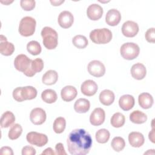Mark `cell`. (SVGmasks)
<instances>
[{"instance_id": "cell-23", "label": "cell", "mask_w": 155, "mask_h": 155, "mask_svg": "<svg viewBox=\"0 0 155 155\" xmlns=\"http://www.w3.org/2000/svg\"><path fill=\"white\" fill-rule=\"evenodd\" d=\"M138 102L142 108L148 109L152 107L154 103V99L150 93H142L139 95Z\"/></svg>"}, {"instance_id": "cell-25", "label": "cell", "mask_w": 155, "mask_h": 155, "mask_svg": "<svg viewBox=\"0 0 155 155\" xmlns=\"http://www.w3.org/2000/svg\"><path fill=\"white\" fill-rule=\"evenodd\" d=\"M58 79V73L53 70L47 71L42 78V82L47 85H51L54 84Z\"/></svg>"}, {"instance_id": "cell-32", "label": "cell", "mask_w": 155, "mask_h": 155, "mask_svg": "<svg viewBox=\"0 0 155 155\" xmlns=\"http://www.w3.org/2000/svg\"><path fill=\"white\" fill-rule=\"evenodd\" d=\"M22 133V128L19 124H13L8 133V138L11 140H15L19 137Z\"/></svg>"}, {"instance_id": "cell-9", "label": "cell", "mask_w": 155, "mask_h": 155, "mask_svg": "<svg viewBox=\"0 0 155 155\" xmlns=\"http://www.w3.org/2000/svg\"><path fill=\"white\" fill-rule=\"evenodd\" d=\"M88 73L97 78L104 76L105 73V67L104 64L97 60H93L90 62L87 66Z\"/></svg>"}, {"instance_id": "cell-40", "label": "cell", "mask_w": 155, "mask_h": 155, "mask_svg": "<svg viewBox=\"0 0 155 155\" xmlns=\"http://www.w3.org/2000/svg\"><path fill=\"white\" fill-rule=\"evenodd\" d=\"M56 154L58 155H67V153L65 151L64 147L62 143H58L55 146Z\"/></svg>"}, {"instance_id": "cell-22", "label": "cell", "mask_w": 155, "mask_h": 155, "mask_svg": "<svg viewBox=\"0 0 155 155\" xmlns=\"http://www.w3.org/2000/svg\"><path fill=\"white\" fill-rule=\"evenodd\" d=\"M99 98L102 104L105 106H109L113 103L115 96L112 91L106 89L100 93Z\"/></svg>"}, {"instance_id": "cell-18", "label": "cell", "mask_w": 155, "mask_h": 155, "mask_svg": "<svg viewBox=\"0 0 155 155\" xmlns=\"http://www.w3.org/2000/svg\"><path fill=\"white\" fill-rule=\"evenodd\" d=\"M78 94L76 88L71 85H67L63 87L61 91V96L63 101L70 102L76 98Z\"/></svg>"}, {"instance_id": "cell-15", "label": "cell", "mask_w": 155, "mask_h": 155, "mask_svg": "<svg viewBox=\"0 0 155 155\" xmlns=\"http://www.w3.org/2000/svg\"><path fill=\"white\" fill-rule=\"evenodd\" d=\"M103 15L102 7L97 4L90 5L87 10V15L88 18L92 21H97Z\"/></svg>"}, {"instance_id": "cell-26", "label": "cell", "mask_w": 155, "mask_h": 155, "mask_svg": "<svg viewBox=\"0 0 155 155\" xmlns=\"http://www.w3.org/2000/svg\"><path fill=\"white\" fill-rule=\"evenodd\" d=\"M15 121V116L14 114L10 111H5L1 117V126L2 128H8L12 125Z\"/></svg>"}, {"instance_id": "cell-17", "label": "cell", "mask_w": 155, "mask_h": 155, "mask_svg": "<svg viewBox=\"0 0 155 155\" xmlns=\"http://www.w3.org/2000/svg\"><path fill=\"white\" fill-rule=\"evenodd\" d=\"M15 51V46L12 42L7 41L6 37L3 35L0 36V52L4 56H10Z\"/></svg>"}, {"instance_id": "cell-11", "label": "cell", "mask_w": 155, "mask_h": 155, "mask_svg": "<svg viewBox=\"0 0 155 155\" xmlns=\"http://www.w3.org/2000/svg\"><path fill=\"white\" fill-rule=\"evenodd\" d=\"M46 113L41 108H33L30 114V121L35 125H39L44 124L46 120Z\"/></svg>"}, {"instance_id": "cell-44", "label": "cell", "mask_w": 155, "mask_h": 155, "mask_svg": "<svg viewBox=\"0 0 155 155\" xmlns=\"http://www.w3.org/2000/svg\"><path fill=\"white\" fill-rule=\"evenodd\" d=\"M51 4L53 6H58L61 5V4L64 2V1H50Z\"/></svg>"}, {"instance_id": "cell-35", "label": "cell", "mask_w": 155, "mask_h": 155, "mask_svg": "<svg viewBox=\"0 0 155 155\" xmlns=\"http://www.w3.org/2000/svg\"><path fill=\"white\" fill-rule=\"evenodd\" d=\"M111 145L112 148L117 152H119L125 148V140L119 136L114 137L111 142Z\"/></svg>"}, {"instance_id": "cell-41", "label": "cell", "mask_w": 155, "mask_h": 155, "mask_svg": "<svg viewBox=\"0 0 155 155\" xmlns=\"http://www.w3.org/2000/svg\"><path fill=\"white\" fill-rule=\"evenodd\" d=\"M0 154L1 155H13V152L12 149L9 147H2L0 149Z\"/></svg>"}, {"instance_id": "cell-19", "label": "cell", "mask_w": 155, "mask_h": 155, "mask_svg": "<svg viewBox=\"0 0 155 155\" xmlns=\"http://www.w3.org/2000/svg\"><path fill=\"white\" fill-rule=\"evenodd\" d=\"M132 77L137 80L143 79L147 74V70L145 65L141 63H136L131 68Z\"/></svg>"}, {"instance_id": "cell-14", "label": "cell", "mask_w": 155, "mask_h": 155, "mask_svg": "<svg viewBox=\"0 0 155 155\" xmlns=\"http://www.w3.org/2000/svg\"><path fill=\"white\" fill-rule=\"evenodd\" d=\"M97 85L93 80L85 81L81 86V90L83 94L87 96H92L96 94L97 90Z\"/></svg>"}, {"instance_id": "cell-34", "label": "cell", "mask_w": 155, "mask_h": 155, "mask_svg": "<svg viewBox=\"0 0 155 155\" xmlns=\"http://www.w3.org/2000/svg\"><path fill=\"white\" fill-rule=\"evenodd\" d=\"M27 50L29 53L36 56L41 53L42 48L38 42L36 41H31L27 45Z\"/></svg>"}, {"instance_id": "cell-13", "label": "cell", "mask_w": 155, "mask_h": 155, "mask_svg": "<svg viewBox=\"0 0 155 155\" xmlns=\"http://www.w3.org/2000/svg\"><path fill=\"white\" fill-rule=\"evenodd\" d=\"M105 119V111L101 108H96L90 114V122L94 126H99L104 123Z\"/></svg>"}, {"instance_id": "cell-20", "label": "cell", "mask_w": 155, "mask_h": 155, "mask_svg": "<svg viewBox=\"0 0 155 155\" xmlns=\"http://www.w3.org/2000/svg\"><path fill=\"white\" fill-rule=\"evenodd\" d=\"M128 142L131 147L139 148L143 145L145 138L141 133L133 131L128 135Z\"/></svg>"}, {"instance_id": "cell-33", "label": "cell", "mask_w": 155, "mask_h": 155, "mask_svg": "<svg viewBox=\"0 0 155 155\" xmlns=\"http://www.w3.org/2000/svg\"><path fill=\"white\" fill-rule=\"evenodd\" d=\"M65 126H66V121L65 118H64L63 117H58L54 120L53 122V128L54 131L56 133L60 134L64 131L65 128Z\"/></svg>"}, {"instance_id": "cell-3", "label": "cell", "mask_w": 155, "mask_h": 155, "mask_svg": "<svg viewBox=\"0 0 155 155\" xmlns=\"http://www.w3.org/2000/svg\"><path fill=\"white\" fill-rule=\"evenodd\" d=\"M36 89L32 86L19 87L13 91V97L17 102H22L25 100H31L37 96Z\"/></svg>"}, {"instance_id": "cell-43", "label": "cell", "mask_w": 155, "mask_h": 155, "mask_svg": "<svg viewBox=\"0 0 155 155\" xmlns=\"http://www.w3.org/2000/svg\"><path fill=\"white\" fill-rule=\"evenodd\" d=\"M148 138L151 141V142L154 143V128L153 127L151 131L148 134Z\"/></svg>"}, {"instance_id": "cell-29", "label": "cell", "mask_w": 155, "mask_h": 155, "mask_svg": "<svg viewBox=\"0 0 155 155\" xmlns=\"http://www.w3.org/2000/svg\"><path fill=\"white\" fill-rule=\"evenodd\" d=\"M125 122V117L124 115L120 113H115L111 117L110 123L114 128L122 127Z\"/></svg>"}, {"instance_id": "cell-10", "label": "cell", "mask_w": 155, "mask_h": 155, "mask_svg": "<svg viewBox=\"0 0 155 155\" xmlns=\"http://www.w3.org/2000/svg\"><path fill=\"white\" fill-rule=\"evenodd\" d=\"M139 30L138 24L133 21L125 22L122 27V33L127 38L134 37L139 32Z\"/></svg>"}, {"instance_id": "cell-6", "label": "cell", "mask_w": 155, "mask_h": 155, "mask_svg": "<svg viewBox=\"0 0 155 155\" xmlns=\"http://www.w3.org/2000/svg\"><path fill=\"white\" fill-rule=\"evenodd\" d=\"M36 20L31 16H25L22 18L19 22L18 31L20 35L24 37L32 36L36 28Z\"/></svg>"}, {"instance_id": "cell-16", "label": "cell", "mask_w": 155, "mask_h": 155, "mask_svg": "<svg viewBox=\"0 0 155 155\" xmlns=\"http://www.w3.org/2000/svg\"><path fill=\"white\" fill-rule=\"evenodd\" d=\"M121 20V15L119 10L112 8L109 10L105 16V22L110 26L117 25Z\"/></svg>"}, {"instance_id": "cell-21", "label": "cell", "mask_w": 155, "mask_h": 155, "mask_svg": "<svg viewBox=\"0 0 155 155\" xmlns=\"http://www.w3.org/2000/svg\"><path fill=\"white\" fill-rule=\"evenodd\" d=\"M135 104V100L133 96L130 94L122 95L119 100V105L124 111H128L133 108Z\"/></svg>"}, {"instance_id": "cell-8", "label": "cell", "mask_w": 155, "mask_h": 155, "mask_svg": "<svg viewBox=\"0 0 155 155\" xmlns=\"http://www.w3.org/2000/svg\"><path fill=\"white\" fill-rule=\"evenodd\" d=\"M26 139L31 145L39 147L44 146L48 142V137L46 134L36 131H31L27 133Z\"/></svg>"}, {"instance_id": "cell-38", "label": "cell", "mask_w": 155, "mask_h": 155, "mask_svg": "<svg viewBox=\"0 0 155 155\" xmlns=\"http://www.w3.org/2000/svg\"><path fill=\"white\" fill-rule=\"evenodd\" d=\"M154 28L152 27L147 30L145 34V37L146 40L148 42L154 43L155 42V32H154Z\"/></svg>"}, {"instance_id": "cell-7", "label": "cell", "mask_w": 155, "mask_h": 155, "mask_svg": "<svg viewBox=\"0 0 155 155\" xmlns=\"http://www.w3.org/2000/svg\"><path fill=\"white\" fill-rule=\"evenodd\" d=\"M120 53L124 59L126 60H133L139 56L140 48L139 45L136 43L126 42L121 46Z\"/></svg>"}, {"instance_id": "cell-27", "label": "cell", "mask_w": 155, "mask_h": 155, "mask_svg": "<svg viewBox=\"0 0 155 155\" xmlns=\"http://www.w3.org/2000/svg\"><path fill=\"white\" fill-rule=\"evenodd\" d=\"M130 120L134 124H142L147 121V116L139 110H135L130 113Z\"/></svg>"}, {"instance_id": "cell-42", "label": "cell", "mask_w": 155, "mask_h": 155, "mask_svg": "<svg viewBox=\"0 0 155 155\" xmlns=\"http://www.w3.org/2000/svg\"><path fill=\"white\" fill-rule=\"evenodd\" d=\"M42 155L43 154H47V155H54L56 154V153L53 151V149L50 147H48V148H47L46 149L44 150V151H42V153H41Z\"/></svg>"}, {"instance_id": "cell-37", "label": "cell", "mask_w": 155, "mask_h": 155, "mask_svg": "<svg viewBox=\"0 0 155 155\" xmlns=\"http://www.w3.org/2000/svg\"><path fill=\"white\" fill-rule=\"evenodd\" d=\"M20 5L25 11H31L35 7L36 2L34 0H21Z\"/></svg>"}, {"instance_id": "cell-5", "label": "cell", "mask_w": 155, "mask_h": 155, "mask_svg": "<svg viewBox=\"0 0 155 155\" xmlns=\"http://www.w3.org/2000/svg\"><path fill=\"white\" fill-rule=\"evenodd\" d=\"M113 35L110 30L107 28H97L90 33V38L94 44H105L110 42Z\"/></svg>"}, {"instance_id": "cell-24", "label": "cell", "mask_w": 155, "mask_h": 155, "mask_svg": "<svg viewBox=\"0 0 155 155\" xmlns=\"http://www.w3.org/2000/svg\"><path fill=\"white\" fill-rule=\"evenodd\" d=\"M90 108V101L85 98L78 99L74 104V109L75 111L79 113H85L89 110Z\"/></svg>"}, {"instance_id": "cell-36", "label": "cell", "mask_w": 155, "mask_h": 155, "mask_svg": "<svg viewBox=\"0 0 155 155\" xmlns=\"http://www.w3.org/2000/svg\"><path fill=\"white\" fill-rule=\"evenodd\" d=\"M44 61L41 58H36L32 60L31 68L34 73L41 72L44 68Z\"/></svg>"}, {"instance_id": "cell-31", "label": "cell", "mask_w": 155, "mask_h": 155, "mask_svg": "<svg viewBox=\"0 0 155 155\" xmlns=\"http://www.w3.org/2000/svg\"><path fill=\"white\" fill-rule=\"evenodd\" d=\"M73 44L79 49L85 48L88 45V40L87 38L81 35H78L73 37L72 39Z\"/></svg>"}, {"instance_id": "cell-12", "label": "cell", "mask_w": 155, "mask_h": 155, "mask_svg": "<svg viewBox=\"0 0 155 155\" xmlns=\"http://www.w3.org/2000/svg\"><path fill=\"white\" fill-rule=\"evenodd\" d=\"M59 25L63 28H68L71 27L74 22V17L72 13L68 11H62L59 15L58 18Z\"/></svg>"}, {"instance_id": "cell-30", "label": "cell", "mask_w": 155, "mask_h": 155, "mask_svg": "<svg viewBox=\"0 0 155 155\" xmlns=\"http://www.w3.org/2000/svg\"><path fill=\"white\" fill-rule=\"evenodd\" d=\"M110 133L109 131L105 128L99 130L95 134L96 140L99 143H107L110 139Z\"/></svg>"}, {"instance_id": "cell-39", "label": "cell", "mask_w": 155, "mask_h": 155, "mask_svg": "<svg viewBox=\"0 0 155 155\" xmlns=\"http://www.w3.org/2000/svg\"><path fill=\"white\" fill-rule=\"evenodd\" d=\"M36 153V150L33 147L28 145L24 147L21 151L22 155H35Z\"/></svg>"}, {"instance_id": "cell-4", "label": "cell", "mask_w": 155, "mask_h": 155, "mask_svg": "<svg viewBox=\"0 0 155 155\" xmlns=\"http://www.w3.org/2000/svg\"><path fill=\"white\" fill-rule=\"evenodd\" d=\"M31 62L32 60L29 59L25 54H20L15 58L14 65L17 70L22 72L25 76L32 77L35 73L33 72L31 68Z\"/></svg>"}, {"instance_id": "cell-1", "label": "cell", "mask_w": 155, "mask_h": 155, "mask_svg": "<svg viewBox=\"0 0 155 155\" xmlns=\"http://www.w3.org/2000/svg\"><path fill=\"white\" fill-rule=\"evenodd\" d=\"M93 140L91 135L84 129H75L69 134L67 148L70 154L73 155H85L91 148Z\"/></svg>"}, {"instance_id": "cell-45", "label": "cell", "mask_w": 155, "mask_h": 155, "mask_svg": "<svg viewBox=\"0 0 155 155\" xmlns=\"http://www.w3.org/2000/svg\"><path fill=\"white\" fill-rule=\"evenodd\" d=\"M13 2V1H5V2L2 1H1V2L2 4H5V5H8L9 4H11V3H12Z\"/></svg>"}, {"instance_id": "cell-2", "label": "cell", "mask_w": 155, "mask_h": 155, "mask_svg": "<svg viewBox=\"0 0 155 155\" xmlns=\"http://www.w3.org/2000/svg\"><path fill=\"white\" fill-rule=\"evenodd\" d=\"M42 43L48 50L54 49L58 44V35L56 30L50 27H45L41 31Z\"/></svg>"}, {"instance_id": "cell-28", "label": "cell", "mask_w": 155, "mask_h": 155, "mask_svg": "<svg viewBox=\"0 0 155 155\" xmlns=\"http://www.w3.org/2000/svg\"><path fill=\"white\" fill-rule=\"evenodd\" d=\"M41 98L44 102L47 104H53L58 99L56 91L52 89H46L41 93Z\"/></svg>"}]
</instances>
